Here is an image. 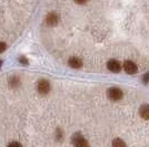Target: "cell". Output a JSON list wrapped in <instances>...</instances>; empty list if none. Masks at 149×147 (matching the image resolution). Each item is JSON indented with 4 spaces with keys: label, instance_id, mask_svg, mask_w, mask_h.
Segmentation results:
<instances>
[{
    "label": "cell",
    "instance_id": "6da1fadb",
    "mask_svg": "<svg viewBox=\"0 0 149 147\" xmlns=\"http://www.w3.org/2000/svg\"><path fill=\"white\" fill-rule=\"evenodd\" d=\"M123 91L118 89V87H111L107 91V96L112 100V101H119L120 98H123Z\"/></svg>",
    "mask_w": 149,
    "mask_h": 147
},
{
    "label": "cell",
    "instance_id": "7a4b0ae2",
    "mask_svg": "<svg viewBox=\"0 0 149 147\" xmlns=\"http://www.w3.org/2000/svg\"><path fill=\"white\" fill-rule=\"evenodd\" d=\"M37 90L42 95L48 94L50 91V83L47 80H40L37 84Z\"/></svg>",
    "mask_w": 149,
    "mask_h": 147
},
{
    "label": "cell",
    "instance_id": "3957f363",
    "mask_svg": "<svg viewBox=\"0 0 149 147\" xmlns=\"http://www.w3.org/2000/svg\"><path fill=\"white\" fill-rule=\"evenodd\" d=\"M74 147H89V144H88V142L81 136V135H76L74 136Z\"/></svg>",
    "mask_w": 149,
    "mask_h": 147
},
{
    "label": "cell",
    "instance_id": "277c9868",
    "mask_svg": "<svg viewBox=\"0 0 149 147\" xmlns=\"http://www.w3.org/2000/svg\"><path fill=\"white\" fill-rule=\"evenodd\" d=\"M58 21H59V16H58L56 12L48 13V16H47V18H46L47 25H50V27H54V25H56L57 23H58Z\"/></svg>",
    "mask_w": 149,
    "mask_h": 147
},
{
    "label": "cell",
    "instance_id": "5b68a950",
    "mask_svg": "<svg viewBox=\"0 0 149 147\" xmlns=\"http://www.w3.org/2000/svg\"><path fill=\"white\" fill-rule=\"evenodd\" d=\"M125 71L128 74H135L137 72V65L132 61H126L124 64Z\"/></svg>",
    "mask_w": 149,
    "mask_h": 147
},
{
    "label": "cell",
    "instance_id": "8992f818",
    "mask_svg": "<svg viewBox=\"0 0 149 147\" xmlns=\"http://www.w3.org/2000/svg\"><path fill=\"white\" fill-rule=\"evenodd\" d=\"M107 67H108L109 71H111L113 73H118L119 71H120V64H119V62L116 61V60H110V61H108Z\"/></svg>",
    "mask_w": 149,
    "mask_h": 147
},
{
    "label": "cell",
    "instance_id": "52a82bcc",
    "mask_svg": "<svg viewBox=\"0 0 149 147\" xmlns=\"http://www.w3.org/2000/svg\"><path fill=\"white\" fill-rule=\"evenodd\" d=\"M68 64L72 67V69H79V67H81V65H82V62H81L80 59H78V58H76V56H72V58H70L68 60Z\"/></svg>",
    "mask_w": 149,
    "mask_h": 147
},
{
    "label": "cell",
    "instance_id": "ba28073f",
    "mask_svg": "<svg viewBox=\"0 0 149 147\" xmlns=\"http://www.w3.org/2000/svg\"><path fill=\"white\" fill-rule=\"evenodd\" d=\"M139 114L143 120H149V105H143L139 110Z\"/></svg>",
    "mask_w": 149,
    "mask_h": 147
},
{
    "label": "cell",
    "instance_id": "9c48e42d",
    "mask_svg": "<svg viewBox=\"0 0 149 147\" xmlns=\"http://www.w3.org/2000/svg\"><path fill=\"white\" fill-rule=\"evenodd\" d=\"M19 84H20V79H19L18 76H13V78L9 80V86L13 87V89L17 87Z\"/></svg>",
    "mask_w": 149,
    "mask_h": 147
},
{
    "label": "cell",
    "instance_id": "30bf717a",
    "mask_svg": "<svg viewBox=\"0 0 149 147\" xmlns=\"http://www.w3.org/2000/svg\"><path fill=\"white\" fill-rule=\"evenodd\" d=\"M112 147H127L126 143L120 138H116L112 142Z\"/></svg>",
    "mask_w": 149,
    "mask_h": 147
},
{
    "label": "cell",
    "instance_id": "8fae6325",
    "mask_svg": "<svg viewBox=\"0 0 149 147\" xmlns=\"http://www.w3.org/2000/svg\"><path fill=\"white\" fill-rule=\"evenodd\" d=\"M8 147H22V146H21V144L18 143V142H11V143L8 145Z\"/></svg>",
    "mask_w": 149,
    "mask_h": 147
},
{
    "label": "cell",
    "instance_id": "7c38bea8",
    "mask_svg": "<svg viewBox=\"0 0 149 147\" xmlns=\"http://www.w3.org/2000/svg\"><path fill=\"white\" fill-rule=\"evenodd\" d=\"M6 48H7L6 43L1 42V41H0V53H1V52H3V51L6 50Z\"/></svg>",
    "mask_w": 149,
    "mask_h": 147
},
{
    "label": "cell",
    "instance_id": "4fadbf2b",
    "mask_svg": "<svg viewBox=\"0 0 149 147\" xmlns=\"http://www.w3.org/2000/svg\"><path fill=\"white\" fill-rule=\"evenodd\" d=\"M19 61H20V63H24V64H27V63H28V60H27L26 58H24V56L19 58Z\"/></svg>",
    "mask_w": 149,
    "mask_h": 147
},
{
    "label": "cell",
    "instance_id": "5bb4252c",
    "mask_svg": "<svg viewBox=\"0 0 149 147\" xmlns=\"http://www.w3.org/2000/svg\"><path fill=\"white\" fill-rule=\"evenodd\" d=\"M143 82H145V83H148L149 82V73L143 75Z\"/></svg>",
    "mask_w": 149,
    "mask_h": 147
}]
</instances>
